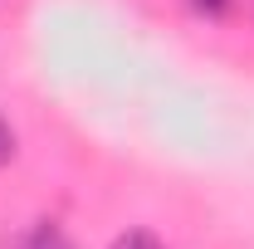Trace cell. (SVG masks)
Returning <instances> with one entry per match:
<instances>
[{
  "mask_svg": "<svg viewBox=\"0 0 254 249\" xmlns=\"http://www.w3.org/2000/svg\"><path fill=\"white\" fill-rule=\"evenodd\" d=\"M20 249H73V240L64 235V230L54 225V220H39V225H34L30 235L20 240Z\"/></svg>",
  "mask_w": 254,
  "mask_h": 249,
  "instance_id": "1",
  "label": "cell"
},
{
  "mask_svg": "<svg viewBox=\"0 0 254 249\" xmlns=\"http://www.w3.org/2000/svg\"><path fill=\"white\" fill-rule=\"evenodd\" d=\"M230 5H235V0H190V10H195V15H205V20H215V15H225Z\"/></svg>",
  "mask_w": 254,
  "mask_h": 249,
  "instance_id": "3",
  "label": "cell"
},
{
  "mask_svg": "<svg viewBox=\"0 0 254 249\" xmlns=\"http://www.w3.org/2000/svg\"><path fill=\"white\" fill-rule=\"evenodd\" d=\"M10 156H15V132H10V123H5V118H0V166H5Z\"/></svg>",
  "mask_w": 254,
  "mask_h": 249,
  "instance_id": "4",
  "label": "cell"
},
{
  "mask_svg": "<svg viewBox=\"0 0 254 249\" xmlns=\"http://www.w3.org/2000/svg\"><path fill=\"white\" fill-rule=\"evenodd\" d=\"M108 249H166V245H161L152 230H127V235H118Z\"/></svg>",
  "mask_w": 254,
  "mask_h": 249,
  "instance_id": "2",
  "label": "cell"
}]
</instances>
